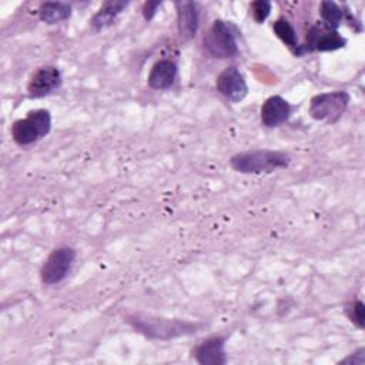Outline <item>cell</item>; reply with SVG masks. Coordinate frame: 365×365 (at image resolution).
Instances as JSON below:
<instances>
[{"mask_svg": "<svg viewBox=\"0 0 365 365\" xmlns=\"http://www.w3.org/2000/svg\"><path fill=\"white\" fill-rule=\"evenodd\" d=\"M349 100V94L342 90L317 94L309 101V114L314 120L335 123L345 113Z\"/></svg>", "mask_w": 365, "mask_h": 365, "instance_id": "277c9868", "label": "cell"}, {"mask_svg": "<svg viewBox=\"0 0 365 365\" xmlns=\"http://www.w3.org/2000/svg\"><path fill=\"white\" fill-rule=\"evenodd\" d=\"M319 14L324 24L329 30H335L336 27H339L341 21L344 20V11L334 1H322L319 6Z\"/></svg>", "mask_w": 365, "mask_h": 365, "instance_id": "2e32d148", "label": "cell"}, {"mask_svg": "<svg viewBox=\"0 0 365 365\" xmlns=\"http://www.w3.org/2000/svg\"><path fill=\"white\" fill-rule=\"evenodd\" d=\"M365 349L364 348H359L356 352H354V355H349L346 356L345 359L341 361V364H348V362H354V364H358V365H362L365 362V355H364Z\"/></svg>", "mask_w": 365, "mask_h": 365, "instance_id": "44dd1931", "label": "cell"}, {"mask_svg": "<svg viewBox=\"0 0 365 365\" xmlns=\"http://www.w3.org/2000/svg\"><path fill=\"white\" fill-rule=\"evenodd\" d=\"M272 30L277 34V37L287 44L288 47H298V38H297V33L292 27V24L285 20V19H278L274 21L272 24Z\"/></svg>", "mask_w": 365, "mask_h": 365, "instance_id": "e0dca14e", "label": "cell"}, {"mask_svg": "<svg viewBox=\"0 0 365 365\" xmlns=\"http://www.w3.org/2000/svg\"><path fill=\"white\" fill-rule=\"evenodd\" d=\"M76 259V250L71 247L54 248L40 269L41 282L46 285H54L61 282L70 272Z\"/></svg>", "mask_w": 365, "mask_h": 365, "instance_id": "8992f818", "label": "cell"}, {"mask_svg": "<svg viewBox=\"0 0 365 365\" xmlns=\"http://www.w3.org/2000/svg\"><path fill=\"white\" fill-rule=\"evenodd\" d=\"M177 78V66L174 61L168 58L158 60L148 74L147 83L154 90H165L170 88Z\"/></svg>", "mask_w": 365, "mask_h": 365, "instance_id": "7c38bea8", "label": "cell"}, {"mask_svg": "<svg viewBox=\"0 0 365 365\" xmlns=\"http://www.w3.org/2000/svg\"><path fill=\"white\" fill-rule=\"evenodd\" d=\"M71 6L63 1H46L38 7V17L47 24H56L70 19Z\"/></svg>", "mask_w": 365, "mask_h": 365, "instance_id": "9a60e30c", "label": "cell"}, {"mask_svg": "<svg viewBox=\"0 0 365 365\" xmlns=\"http://www.w3.org/2000/svg\"><path fill=\"white\" fill-rule=\"evenodd\" d=\"M269 11H271V3L269 1L258 0V1L251 3V13H252V17L257 23H262L269 16Z\"/></svg>", "mask_w": 365, "mask_h": 365, "instance_id": "d6986e66", "label": "cell"}, {"mask_svg": "<svg viewBox=\"0 0 365 365\" xmlns=\"http://www.w3.org/2000/svg\"><path fill=\"white\" fill-rule=\"evenodd\" d=\"M128 322L133 328L143 335L153 339H170L181 335H190L197 332L201 327L200 324L181 321V319H168V318H155L144 315L128 317Z\"/></svg>", "mask_w": 365, "mask_h": 365, "instance_id": "6da1fadb", "label": "cell"}, {"mask_svg": "<svg viewBox=\"0 0 365 365\" xmlns=\"http://www.w3.org/2000/svg\"><path fill=\"white\" fill-rule=\"evenodd\" d=\"M345 312H346V317L349 318V321L352 324H355L358 328H364L365 325V314H364V304L362 301L356 299V301H352L346 305L345 308Z\"/></svg>", "mask_w": 365, "mask_h": 365, "instance_id": "ac0fdd59", "label": "cell"}, {"mask_svg": "<svg viewBox=\"0 0 365 365\" xmlns=\"http://www.w3.org/2000/svg\"><path fill=\"white\" fill-rule=\"evenodd\" d=\"M291 158L287 153L277 150H252L238 153L231 157V167L242 174L272 173L278 168L288 167Z\"/></svg>", "mask_w": 365, "mask_h": 365, "instance_id": "7a4b0ae2", "label": "cell"}, {"mask_svg": "<svg viewBox=\"0 0 365 365\" xmlns=\"http://www.w3.org/2000/svg\"><path fill=\"white\" fill-rule=\"evenodd\" d=\"M291 115L289 103L281 96L268 97L261 107V121L265 127H278Z\"/></svg>", "mask_w": 365, "mask_h": 365, "instance_id": "30bf717a", "label": "cell"}, {"mask_svg": "<svg viewBox=\"0 0 365 365\" xmlns=\"http://www.w3.org/2000/svg\"><path fill=\"white\" fill-rule=\"evenodd\" d=\"M128 6L127 1H106L100 9L93 16V19L90 20V24L91 27L96 30V31H100L103 29H107L110 27L114 20L120 16V13Z\"/></svg>", "mask_w": 365, "mask_h": 365, "instance_id": "5bb4252c", "label": "cell"}, {"mask_svg": "<svg viewBox=\"0 0 365 365\" xmlns=\"http://www.w3.org/2000/svg\"><path fill=\"white\" fill-rule=\"evenodd\" d=\"M225 339L222 336H212L202 341L195 349L194 355L197 362L202 365H222L227 361Z\"/></svg>", "mask_w": 365, "mask_h": 365, "instance_id": "8fae6325", "label": "cell"}, {"mask_svg": "<svg viewBox=\"0 0 365 365\" xmlns=\"http://www.w3.org/2000/svg\"><path fill=\"white\" fill-rule=\"evenodd\" d=\"M61 73L54 66H43L37 68L27 83V93L30 97L38 98L50 94L53 90L60 87Z\"/></svg>", "mask_w": 365, "mask_h": 365, "instance_id": "52a82bcc", "label": "cell"}, {"mask_svg": "<svg viewBox=\"0 0 365 365\" xmlns=\"http://www.w3.org/2000/svg\"><path fill=\"white\" fill-rule=\"evenodd\" d=\"M160 6H161V1H147V3H144V6H143V16H144V19L147 21L151 20L155 16L157 9Z\"/></svg>", "mask_w": 365, "mask_h": 365, "instance_id": "ffe728a7", "label": "cell"}, {"mask_svg": "<svg viewBox=\"0 0 365 365\" xmlns=\"http://www.w3.org/2000/svg\"><path fill=\"white\" fill-rule=\"evenodd\" d=\"M177 29L181 40L188 41L191 40L198 30V20L200 13L197 4L194 1H177Z\"/></svg>", "mask_w": 365, "mask_h": 365, "instance_id": "9c48e42d", "label": "cell"}, {"mask_svg": "<svg viewBox=\"0 0 365 365\" xmlns=\"http://www.w3.org/2000/svg\"><path fill=\"white\" fill-rule=\"evenodd\" d=\"M346 43V40L339 36L338 31L335 30H318V29H312L309 33V38H308V46L305 50L311 51V50H317V51H334L338 50L341 47H344Z\"/></svg>", "mask_w": 365, "mask_h": 365, "instance_id": "4fadbf2b", "label": "cell"}, {"mask_svg": "<svg viewBox=\"0 0 365 365\" xmlns=\"http://www.w3.org/2000/svg\"><path fill=\"white\" fill-rule=\"evenodd\" d=\"M217 90L230 101L238 103L245 98L248 86L237 67H227L217 77Z\"/></svg>", "mask_w": 365, "mask_h": 365, "instance_id": "ba28073f", "label": "cell"}, {"mask_svg": "<svg viewBox=\"0 0 365 365\" xmlns=\"http://www.w3.org/2000/svg\"><path fill=\"white\" fill-rule=\"evenodd\" d=\"M204 48L214 58H230L238 53L235 36L222 20H215L204 37Z\"/></svg>", "mask_w": 365, "mask_h": 365, "instance_id": "5b68a950", "label": "cell"}, {"mask_svg": "<svg viewBox=\"0 0 365 365\" xmlns=\"http://www.w3.org/2000/svg\"><path fill=\"white\" fill-rule=\"evenodd\" d=\"M51 115L48 110L38 108L29 111L24 118L16 120L11 125V137L19 145L33 144L50 133Z\"/></svg>", "mask_w": 365, "mask_h": 365, "instance_id": "3957f363", "label": "cell"}]
</instances>
